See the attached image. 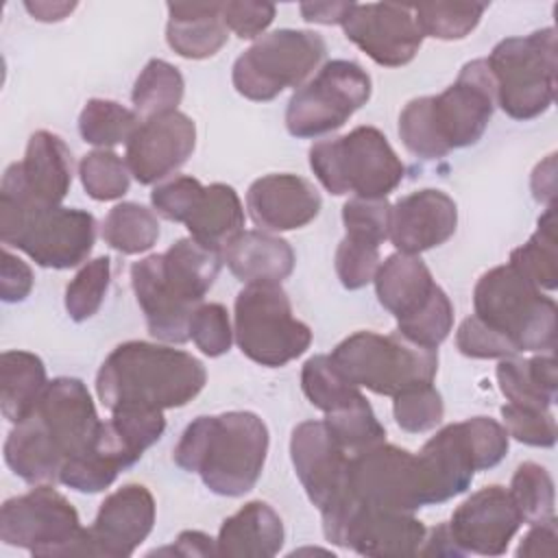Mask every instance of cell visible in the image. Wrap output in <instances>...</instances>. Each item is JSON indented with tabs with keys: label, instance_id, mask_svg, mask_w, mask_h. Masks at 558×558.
<instances>
[{
	"label": "cell",
	"instance_id": "obj_1",
	"mask_svg": "<svg viewBox=\"0 0 558 558\" xmlns=\"http://www.w3.org/2000/svg\"><path fill=\"white\" fill-rule=\"evenodd\" d=\"M495 81L486 59L462 65L458 78L438 96L410 100L399 113L403 146L423 159H440L453 148L475 144L495 111Z\"/></svg>",
	"mask_w": 558,
	"mask_h": 558
},
{
	"label": "cell",
	"instance_id": "obj_2",
	"mask_svg": "<svg viewBox=\"0 0 558 558\" xmlns=\"http://www.w3.org/2000/svg\"><path fill=\"white\" fill-rule=\"evenodd\" d=\"M201 360L181 349L131 340L118 344L96 375V392L105 408L170 410L190 403L205 386Z\"/></svg>",
	"mask_w": 558,
	"mask_h": 558
},
{
	"label": "cell",
	"instance_id": "obj_3",
	"mask_svg": "<svg viewBox=\"0 0 558 558\" xmlns=\"http://www.w3.org/2000/svg\"><path fill=\"white\" fill-rule=\"evenodd\" d=\"M268 453V427L253 412L194 418L174 447V462L198 473L222 497H242L259 480Z\"/></svg>",
	"mask_w": 558,
	"mask_h": 558
},
{
	"label": "cell",
	"instance_id": "obj_4",
	"mask_svg": "<svg viewBox=\"0 0 558 558\" xmlns=\"http://www.w3.org/2000/svg\"><path fill=\"white\" fill-rule=\"evenodd\" d=\"M0 240L44 268L83 264L96 242V218L74 207H41L0 196Z\"/></svg>",
	"mask_w": 558,
	"mask_h": 558
},
{
	"label": "cell",
	"instance_id": "obj_5",
	"mask_svg": "<svg viewBox=\"0 0 558 558\" xmlns=\"http://www.w3.org/2000/svg\"><path fill=\"white\" fill-rule=\"evenodd\" d=\"M222 253L194 238L177 240L166 253L133 264L131 279L142 307L157 318L192 316L214 286Z\"/></svg>",
	"mask_w": 558,
	"mask_h": 558
},
{
	"label": "cell",
	"instance_id": "obj_6",
	"mask_svg": "<svg viewBox=\"0 0 558 558\" xmlns=\"http://www.w3.org/2000/svg\"><path fill=\"white\" fill-rule=\"evenodd\" d=\"M475 316L508 338L517 351H554L556 301L510 264L484 272L473 290Z\"/></svg>",
	"mask_w": 558,
	"mask_h": 558
},
{
	"label": "cell",
	"instance_id": "obj_7",
	"mask_svg": "<svg viewBox=\"0 0 558 558\" xmlns=\"http://www.w3.org/2000/svg\"><path fill=\"white\" fill-rule=\"evenodd\" d=\"M310 168L327 192H353L362 198H386L405 174L395 148L375 126H355L342 137L316 142Z\"/></svg>",
	"mask_w": 558,
	"mask_h": 558
},
{
	"label": "cell",
	"instance_id": "obj_8",
	"mask_svg": "<svg viewBox=\"0 0 558 558\" xmlns=\"http://www.w3.org/2000/svg\"><path fill=\"white\" fill-rule=\"evenodd\" d=\"M329 357L353 386L386 397L427 386L438 371L436 349L418 347L401 333L355 331L338 342Z\"/></svg>",
	"mask_w": 558,
	"mask_h": 558
},
{
	"label": "cell",
	"instance_id": "obj_9",
	"mask_svg": "<svg viewBox=\"0 0 558 558\" xmlns=\"http://www.w3.org/2000/svg\"><path fill=\"white\" fill-rule=\"evenodd\" d=\"M495 81V102L514 120L545 113L556 96V31L501 39L486 59Z\"/></svg>",
	"mask_w": 558,
	"mask_h": 558
},
{
	"label": "cell",
	"instance_id": "obj_10",
	"mask_svg": "<svg viewBox=\"0 0 558 558\" xmlns=\"http://www.w3.org/2000/svg\"><path fill=\"white\" fill-rule=\"evenodd\" d=\"M233 336L240 351L262 366H286L312 344V329L294 318L279 283H246L235 296Z\"/></svg>",
	"mask_w": 558,
	"mask_h": 558
},
{
	"label": "cell",
	"instance_id": "obj_11",
	"mask_svg": "<svg viewBox=\"0 0 558 558\" xmlns=\"http://www.w3.org/2000/svg\"><path fill=\"white\" fill-rule=\"evenodd\" d=\"M325 39L314 31L279 28L244 50L231 72L238 94L266 102L286 87H299L325 57Z\"/></svg>",
	"mask_w": 558,
	"mask_h": 558
},
{
	"label": "cell",
	"instance_id": "obj_12",
	"mask_svg": "<svg viewBox=\"0 0 558 558\" xmlns=\"http://www.w3.org/2000/svg\"><path fill=\"white\" fill-rule=\"evenodd\" d=\"M371 76L347 59L325 63L299 87L286 109V129L294 137H320L340 129L371 98Z\"/></svg>",
	"mask_w": 558,
	"mask_h": 558
},
{
	"label": "cell",
	"instance_id": "obj_13",
	"mask_svg": "<svg viewBox=\"0 0 558 558\" xmlns=\"http://www.w3.org/2000/svg\"><path fill=\"white\" fill-rule=\"evenodd\" d=\"M325 538L362 556H414L427 534L412 512L360 504L353 495L340 508L320 514Z\"/></svg>",
	"mask_w": 558,
	"mask_h": 558
},
{
	"label": "cell",
	"instance_id": "obj_14",
	"mask_svg": "<svg viewBox=\"0 0 558 558\" xmlns=\"http://www.w3.org/2000/svg\"><path fill=\"white\" fill-rule=\"evenodd\" d=\"M78 532V512L50 484L7 499L0 510L2 543L28 549L33 556H61Z\"/></svg>",
	"mask_w": 558,
	"mask_h": 558
},
{
	"label": "cell",
	"instance_id": "obj_15",
	"mask_svg": "<svg viewBox=\"0 0 558 558\" xmlns=\"http://www.w3.org/2000/svg\"><path fill=\"white\" fill-rule=\"evenodd\" d=\"M155 525V499L142 484H124L98 508L89 527H81L61 556L126 558L150 534Z\"/></svg>",
	"mask_w": 558,
	"mask_h": 558
},
{
	"label": "cell",
	"instance_id": "obj_16",
	"mask_svg": "<svg viewBox=\"0 0 558 558\" xmlns=\"http://www.w3.org/2000/svg\"><path fill=\"white\" fill-rule=\"evenodd\" d=\"M349 490L364 504L414 512L425 506L416 456L395 445H375L349 460Z\"/></svg>",
	"mask_w": 558,
	"mask_h": 558
},
{
	"label": "cell",
	"instance_id": "obj_17",
	"mask_svg": "<svg viewBox=\"0 0 558 558\" xmlns=\"http://www.w3.org/2000/svg\"><path fill=\"white\" fill-rule=\"evenodd\" d=\"M290 458L301 486L320 514L336 510L351 497V456L336 442L325 421H305L292 429Z\"/></svg>",
	"mask_w": 558,
	"mask_h": 558
},
{
	"label": "cell",
	"instance_id": "obj_18",
	"mask_svg": "<svg viewBox=\"0 0 558 558\" xmlns=\"http://www.w3.org/2000/svg\"><path fill=\"white\" fill-rule=\"evenodd\" d=\"M342 31L347 39L386 68L410 63L423 44V33L412 4L353 2L342 22Z\"/></svg>",
	"mask_w": 558,
	"mask_h": 558
},
{
	"label": "cell",
	"instance_id": "obj_19",
	"mask_svg": "<svg viewBox=\"0 0 558 558\" xmlns=\"http://www.w3.org/2000/svg\"><path fill=\"white\" fill-rule=\"evenodd\" d=\"M72 185V153L68 144L50 133L35 131L28 137L22 161L4 170L0 196L41 207H57Z\"/></svg>",
	"mask_w": 558,
	"mask_h": 558
},
{
	"label": "cell",
	"instance_id": "obj_20",
	"mask_svg": "<svg viewBox=\"0 0 558 558\" xmlns=\"http://www.w3.org/2000/svg\"><path fill=\"white\" fill-rule=\"evenodd\" d=\"M196 126L181 111H168L140 122L126 142L124 161L142 185H153L177 172L194 153Z\"/></svg>",
	"mask_w": 558,
	"mask_h": 558
},
{
	"label": "cell",
	"instance_id": "obj_21",
	"mask_svg": "<svg viewBox=\"0 0 558 558\" xmlns=\"http://www.w3.org/2000/svg\"><path fill=\"white\" fill-rule=\"evenodd\" d=\"M523 519L510 490L490 484L464 499L451 514L449 530L462 554L499 556L508 549Z\"/></svg>",
	"mask_w": 558,
	"mask_h": 558
},
{
	"label": "cell",
	"instance_id": "obj_22",
	"mask_svg": "<svg viewBox=\"0 0 558 558\" xmlns=\"http://www.w3.org/2000/svg\"><path fill=\"white\" fill-rule=\"evenodd\" d=\"M31 414L57 447L63 462L85 451L94 442L102 423L96 414L89 390L76 377H57L48 381Z\"/></svg>",
	"mask_w": 558,
	"mask_h": 558
},
{
	"label": "cell",
	"instance_id": "obj_23",
	"mask_svg": "<svg viewBox=\"0 0 558 558\" xmlns=\"http://www.w3.org/2000/svg\"><path fill=\"white\" fill-rule=\"evenodd\" d=\"M414 456L425 506L458 497L471 486L475 471H480L464 421L436 432Z\"/></svg>",
	"mask_w": 558,
	"mask_h": 558
},
{
	"label": "cell",
	"instance_id": "obj_24",
	"mask_svg": "<svg viewBox=\"0 0 558 558\" xmlns=\"http://www.w3.org/2000/svg\"><path fill=\"white\" fill-rule=\"evenodd\" d=\"M458 227L456 201L442 190H418L390 209V242L399 253L418 255L445 244Z\"/></svg>",
	"mask_w": 558,
	"mask_h": 558
},
{
	"label": "cell",
	"instance_id": "obj_25",
	"mask_svg": "<svg viewBox=\"0 0 558 558\" xmlns=\"http://www.w3.org/2000/svg\"><path fill=\"white\" fill-rule=\"evenodd\" d=\"M320 194L299 174H266L251 183L246 209L251 220L268 231H292L310 225L320 211Z\"/></svg>",
	"mask_w": 558,
	"mask_h": 558
},
{
	"label": "cell",
	"instance_id": "obj_26",
	"mask_svg": "<svg viewBox=\"0 0 558 558\" xmlns=\"http://www.w3.org/2000/svg\"><path fill=\"white\" fill-rule=\"evenodd\" d=\"M283 545L281 517L266 501H248L220 525L218 556L270 558Z\"/></svg>",
	"mask_w": 558,
	"mask_h": 558
},
{
	"label": "cell",
	"instance_id": "obj_27",
	"mask_svg": "<svg viewBox=\"0 0 558 558\" xmlns=\"http://www.w3.org/2000/svg\"><path fill=\"white\" fill-rule=\"evenodd\" d=\"M222 2H170L166 41L183 59L214 57L227 44Z\"/></svg>",
	"mask_w": 558,
	"mask_h": 558
},
{
	"label": "cell",
	"instance_id": "obj_28",
	"mask_svg": "<svg viewBox=\"0 0 558 558\" xmlns=\"http://www.w3.org/2000/svg\"><path fill=\"white\" fill-rule=\"evenodd\" d=\"M222 262L244 283H281L294 270V251L283 238L242 231L222 248Z\"/></svg>",
	"mask_w": 558,
	"mask_h": 558
},
{
	"label": "cell",
	"instance_id": "obj_29",
	"mask_svg": "<svg viewBox=\"0 0 558 558\" xmlns=\"http://www.w3.org/2000/svg\"><path fill=\"white\" fill-rule=\"evenodd\" d=\"M163 429L166 418L161 410L118 408L111 410L109 421L100 423L94 447L102 451L118 469H126L161 438Z\"/></svg>",
	"mask_w": 558,
	"mask_h": 558
},
{
	"label": "cell",
	"instance_id": "obj_30",
	"mask_svg": "<svg viewBox=\"0 0 558 558\" xmlns=\"http://www.w3.org/2000/svg\"><path fill=\"white\" fill-rule=\"evenodd\" d=\"M373 281L379 303L397 320L414 314L438 288L429 268L418 255L399 251L379 264Z\"/></svg>",
	"mask_w": 558,
	"mask_h": 558
},
{
	"label": "cell",
	"instance_id": "obj_31",
	"mask_svg": "<svg viewBox=\"0 0 558 558\" xmlns=\"http://www.w3.org/2000/svg\"><path fill=\"white\" fill-rule=\"evenodd\" d=\"M7 466L28 484H54L63 466V458L50 442L41 425L28 414L15 423L4 442Z\"/></svg>",
	"mask_w": 558,
	"mask_h": 558
},
{
	"label": "cell",
	"instance_id": "obj_32",
	"mask_svg": "<svg viewBox=\"0 0 558 558\" xmlns=\"http://www.w3.org/2000/svg\"><path fill=\"white\" fill-rule=\"evenodd\" d=\"M185 227L190 238L222 253V248L244 231V209L238 192L225 183L207 185Z\"/></svg>",
	"mask_w": 558,
	"mask_h": 558
},
{
	"label": "cell",
	"instance_id": "obj_33",
	"mask_svg": "<svg viewBox=\"0 0 558 558\" xmlns=\"http://www.w3.org/2000/svg\"><path fill=\"white\" fill-rule=\"evenodd\" d=\"M497 384L508 403L549 410L558 390L554 351L530 360H519L514 355L499 360Z\"/></svg>",
	"mask_w": 558,
	"mask_h": 558
},
{
	"label": "cell",
	"instance_id": "obj_34",
	"mask_svg": "<svg viewBox=\"0 0 558 558\" xmlns=\"http://www.w3.org/2000/svg\"><path fill=\"white\" fill-rule=\"evenodd\" d=\"M46 366L28 351H4L0 355V408L13 425L24 421L46 390Z\"/></svg>",
	"mask_w": 558,
	"mask_h": 558
},
{
	"label": "cell",
	"instance_id": "obj_35",
	"mask_svg": "<svg viewBox=\"0 0 558 558\" xmlns=\"http://www.w3.org/2000/svg\"><path fill=\"white\" fill-rule=\"evenodd\" d=\"M538 290H556L558 286V248H556V211L554 205L538 218L536 231L525 244L510 253L508 262Z\"/></svg>",
	"mask_w": 558,
	"mask_h": 558
},
{
	"label": "cell",
	"instance_id": "obj_36",
	"mask_svg": "<svg viewBox=\"0 0 558 558\" xmlns=\"http://www.w3.org/2000/svg\"><path fill=\"white\" fill-rule=\"evenodd\" d=\"M183 76L172 63L150 59L140 72L131 92L135 113L146 120L159 113L177 111V105L183 98Z\"/></svg>",
	"mask_w": 558,
	"mask_h": 558
},
{
	"label": "cell",
	"instance_id": "obj_37",
	"mask_svg": "<svg viewBox=\"0 0 558 558\" xmlns=\"http://www.w3.org/2000/svg\"><path fill=\"white\" fill-rule=\"evenodd\" d=\"M157 238L159 220L148 207L140 203L116 205L102 222V240L124 255L148 251Z\"/></svg>",
	"mask_w": 558,
	"mask_h": 558
},
{
	"label": "cell",
	"instance_id": "obj_38",
	"mask_svg": "<svg viewBox=\"0 0 558 558\" xmlns=\"http://www.w3.org/2000/svg\"><path fill=\"white\" fill-rule=\"evenodd\" d=\"M140 126V116L135 109H126L116 100L92 98L85 102L78 116V133L81 137L100 148H109L116 144H126L135 129Z\"/></svg>",
	"mask_w": 558,
	"mask_h": 558
},
{
	"label": "cell",
	"instance_id": "obj_39",
	"mask_svg": "<svg viewBox=\"0 0 558 558\" xmlns=\"http://www.w3.org/2000/svg\"><path fill=\"white\" fill-rule=\"evenodd\" d=\"M325 425L336 442L349 453H362L375 445L386 442V429L377 421L371 403L364 395L351 401L347 408L325 414Z\"/></svg>",
	"mask_w": 558,
	"mask_h": 558
},
{
	"label": "cell",
	"instance_id": "obj_40",
	"mask_svg": "<svg viewBox=\"0 0 558 558\" xmlns=\"http://www.w3.org/2000/svg\"><path fill=\"white\" fill-rule=\"evenodd\" d=\"M301 388L310 403L325 414L347 408L362 392L333 364L329 355H314L303 364Z\"/></svg>",
	"mask_w": 558,
	"mask_h": 558
},
{
	"label": "cell",
	"instance_id": "obj_41",
	"mask_svg": "<svg viewBox=\"0 0 558 558\" xmlns=\"http://www.w3.org/2000/svg\"><path fill=\"white\" fill-rule=\"evenodd\" d=\"M423 37L442 41L464 39L482 20L484 2H423L412 4Z\"/></svg>",
	"mask_w": 558,
	"mask_h": 558
},
{
	"label": "cell",
	"instance_id": "obj_42",
	"mask_svg": "<svg viewBox=\"0 0 558 558\" xmlns=\"http://www.w3.org/2000/svg\"><path fill=\"white\" fill-rule=\"evenodd\" d=\"M508 490L523 523L532 525L554 517V506H556L554 480L545 466L536 462L519 464Z\"/></svg>",
	"mask_w": 558,
	"mask_h": 558
},
{
	"label": "cell",
	"instance_id": "obj_43",
	"mask_svg": "<svg viewBox=\"0 0 558 558\" xmlns=\"http://www.w3.org/2000/svg\"><path fill=\"white\" fill-rule=\"evenodd\" d=\"M451 327L453 305L440 286L432 292L425 305H421L414 314L397 320V333L425 349H436L449 336Z\"/></svg>",
	"mask_w": 558,
	"mask_h": 558
},
{
	"label": "cell",
	"instance_id": "obj_44",
	"mask_svg": "<svg viewBox=\"0 0 558 558\" xmlns=\"http://www.w3.org/2000/svg\"><path fill=\"white\" fill-rule=\"evenodd\" d=\"M78 174L87 196L94 201H116L129 192V166L113 150L98 148L87 153L78 163Z\"/></svg>",
	"mask_w": 558,
	"mask_h": 558
},
{
	"label": "cell",
	"instance_id": "obj_45",
	"mask_svg": "<svg viewBox=\"0 0 558 558\" xmlns=\"http://www.w3.org/2000/svg\"><path fill=\"white\" fill-rule=\"evenodd\" d=\"M111 279V259L109 257H96L87 262L74 279L65 288V312L70 314L72 320L83 323L92 318L107 294Z\"/></svg>",
	"mask_w": 558,
	"mask_h": 558
},
{
	"label": "cell",
	"instance_id": "obj_46",
	"mask_svg": "<svg viewBox=\"0 0 558 558\" xmlns=\"http://www.w3.org/2000/svg\"><path fill=\"white\" fill-rule=\"evenodd\" d=\"M392 399V414L403 432L423 434L434 429L442 421L445 403L440 392L432 384L410 388Z\"/></svg>",
	"mask_w": 558,
	"mask_h": 558
},
{
	"label": "cell",
	"instance_id": "obj_47",
	"mask_svg": "<svg viewBox=\"0 0 558 558\" xmlns=\"http://www.w3.org/2000/svg\"><path fill=\"white\" fill-rule=\"evenodd\" d=\"M118 473L120 469L94 445H89L85 451L63 462L59 482L78 493H100L116 482Z\"/></svg>",
	"mask_w": 558,
	"mask_h": 558
},
{
	"label": "cell",
	"instance_id": "obj_48",
	"mask_svg": "<svg viewBox=\"0 0 558 558\" xmlns=\"http://www.w3.org/2000/svg\"><path fill=\"white\" fill-rule=\"evenodd\" d=\"M379 244L344 235L336 248V275L347 290H360L375 279Z\"/></svg>",
	"mask_w": 558,
	"mask_h": 558
},
{
	"label": "cell",
	"instance_id": "obj_49",
	"mask_svg": "<svg viewBox=\"0 0 558 558\" xmlns=\"http://www.w3.org/2000/svg\"><path fill=\"white\" fill-rule=\"evenodd\" d=\"M390 209L392 205L386 198H349L342 207L347 235L381 244L390 233Z\"/></svg>",
	"mask_w": 558,
	"mask_h": 558
},
{
	"label": "cell",
	"instance_id": "obj_50",
	"mask_svg": "<svg viewBox=\"0 0 558 558\" xmlns=\"http://www.w3.org/2000/svg\"><path fill=\"white\" fill-rule=\"evenodd\" d=\"M190 340L209 357L225 355L233 342L227 307L220 303L198 305L190 318Z\"/></svg>",
	"mask_w": 558,
	"mask_h": 558
},
{
	"label": "cell",
	"instance_id": "obj_51",
	"mask_svg": "<svg viewBox=\"0 0 558 558\" xmlns=\"http://www.w3.org/2000/svg\"><path fill=\"white\" fill-rule=\"evenodd\" d=\"M501 418L508 436L530 447H554L556 445V421L549 410L523 408L506 403Z\"/></svg>",
	"mask_w": 558,
	"mask_h": 558
},
{
	"label": "cell",
	"instance_id": "obj_52",
	"mask_svg": "<svg viewBox=\"0 0 558 558\" xmlns=\"http://www.w3.org/2000/svg\"><path fill=\"white\" fill-rule=\"evenodd\" d=\"M456 347L462 355L475 360H504L519 353L508 338L488 327L475 314L460 323L456 333Z\"/></svg>",
	"mask_w": 558,
	"mask_h": 558
},
{
	"label": "cell",
	"instance_id": "obj_53",
	"mask_svg": "<svg viewBox=\"0 0 558 558\" xmlns=\"http://www.w3.org/2000/svg\"><path fill=\"white\" fill-rule=\"evenodd\" d=\"M203 185L194 177H174L157 185L150 194V203L159 216L172 222H187L196 203L203 196Z\"/></svg>",
	"mask_w": 558,
	"mask_h": 558
},
{
	"label": "cell",
	"instance_id": "obj_54",
	"mask_svg": "<svg viewBox=\"0 0 558 558\" xmlns=\"http://www.w3.org/2000/svg\"><path fill=\"white\" fill-rule=\"evenodd\" d=\"M471 436L480 471L497 466L508 453V432L501 423L488 416H473L464 421Z\"/></svg>",
	"mask_w": 558,
	"mask_h": 558
},
{
	"label": "cell",
	"instance_id": "obj_55",
	"mask_svg": "<svg viewBox=\"0 0 558 558\" xmlns=\"http://www.w3.org/2000/svg\"><path fill=\"white\" fill-rule=\"evenodd\" d=\"M220 15L227 31H233L240 39H253L259 33H264L275 20V4L231 0L222 2Z\"/></svg>",
	"mask_w": 558,
	"mask_h": 558
},
{
	"label": "cell",
	"instance_id": "obj_56",
	"mask_svg": "<svg viewBox=\"0 0 558 558\" xmlns=\"http://www.w3.org/2000/svg\"><path fill=\"white\" fill-rule=\"evenodd\" d=\"M33 290V270L31 266L13 255L11 251H2V266H0V299L4 303L24 301Z\"/></svg>",
	"mask_w": 558,
	"mask_h": 558
},
{
	"label": "cell",
	"instance_id": "obj_57",
	"mask_svg": "<svg viewBox=\"0 0 558 558\" xmlns=\"http://www.w3.org/2000/svg\"><path fill=\"white\" fill-rule=\"evenodd\" d=\"M556 541H558V530H556V517L547 521L532 523L527 534L521 538L517 547V556L525 558H551L556 556Z\"/></svg>",
	"mask_w": 558,
	"mask_h": 558
},
{
	"label": "cell",
	"instance_id": "obj_58",
	"mask_svg": "<svg viewBox=\"0 0 558 558\" xmlns=\"http://www.w3.org/2000/svg\"><path fill=\"white\" fill-rule=\"evenodd\" d=\"M150 554H174V556L190 558V556H218V549L211 536L196 530H187V532H181L170 547L155 549Z\"/></svg>",
	"mask_w": 558,
	"mask_h": 558
},
{
	"label": "cell",
	"instance_id": "obj_59",
	"mask_svg": "<svg viewBox=\"0 0 558 558\" xmlns=\"http://www.w3.org/2000/svg\"><path fill=\"white\" fill-rule=\"evenodd\" d=\"M351 7H353V2H303L299 9H301L303 20H307V22L342 26Z\"/></svg>",
	"mask_w": 558,
	"mask_h": 558
},
{
	"label": "cell",
	"instance_id": "obj_60",
	"mask_svg": "<svg viewBox=\"0 0 558 558\" xmlns=\"http://www.w3.org/2000/svg\"><path fill=\"white\" fill-rule=\"evenodd\" d=\"M532 194L538 203H545L547 207L554 205L556 194V155H549L545 161H541L532 172Z\"/></svg>",
	"mask_w": 558,
	"mask_h": 558
},
{
	"label": "cell",
	"instance_id": "obj_61",
	"mask_svg": "<svg viewBox=\"0 0 558 558\" xmlns=\"http://www.w3.org/2000/svg\"><path fill=\"white\" fill-rule=\"evenodd\" d=\"M418 554H423V556H464L462 549L458 547V543L453 541L449 523H440L434 530H429L423 538Z\"/></svg>",
	"mask_w": 558,
	"mask_h": 558
},
{
	"label": "cell",
	"instance_id": "obj_62",
	"mask_svg": "<svg viewBox=\"0 0 558 558\" xmlns=\"http://www.w3.org/2000/svg\"><path fill=\"white\" fill-rule=\"evenodd\" d=\"M26 11L39 20V22H61L63 17H68L74 9H76V2H24Z\"/></svg>",
	"mask_w": 558,
	"mask_h": 558
}]
</instances>
